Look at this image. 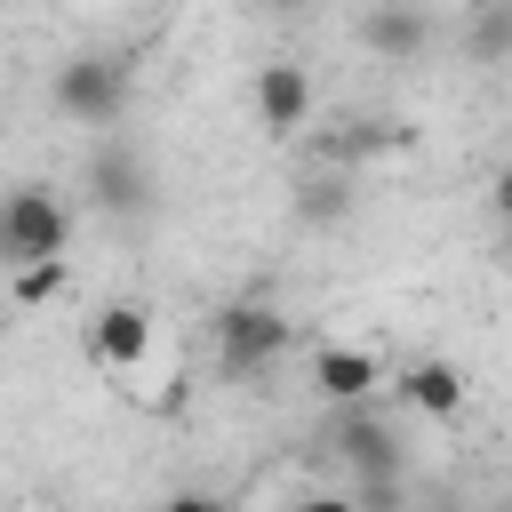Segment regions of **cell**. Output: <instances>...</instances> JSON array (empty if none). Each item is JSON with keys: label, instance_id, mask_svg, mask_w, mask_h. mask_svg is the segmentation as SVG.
Wrapping results in <instances>:
<instances>
[{"label": "cell", "instance_id": "5b68a950", "mask_svg": "<svg viewBox=\"0 0 512 512\" xmlns=\"http://www.w3.org/2000/svg\"><path fill=\"white\" fill-rule=\"evenodd\" d=\"M88 360H96L104 376H144V360H152V312H144V304H104V312H88Z\"/></svg>", "mask_w": 512, "mask_h": 512}, {"label": "cell", "instance_id": "9c48e42d", "mask_svg": "<svg viewBox=\"0 0 512 512\" xmlns=\"http://www.w3.org/2000/svg\"><path fill=\"white\" fill-rule=\"evenodd\" d=\"M88 200H96L104 216H144V208H152V168H144L128 144H104V152L88 160Z\"/></svg>", "mask_w": 512, "mask_h": 512}, {"label": "cell", "instance_id": "7c38bea8", "mask_svg": "<svg viewBox=\"0 0 512 512\" xmlns=\"http://www.w3.org/2000/svg\"><path fill=\"white\" fill-rule=\"evenodd\" d=\"M64 280H72L64 256H40V264H16V272H8V296H16V304H48V296H64Z\"/></svg>", "mask_w": 512, "mask_h": 512}, {"label": "cell", "instance_id": "52a82bcc", "mask_svg": "<svg viewBox=\"0 0 512 512\" xmlns=\"http://www.w3.org/2000/svg\"><path fill=\"white\" fill-rule=\"evenodd\" d=\"M248 104H256V128L288 144V136L312 120V72H304V64H288V56H272V64H256Z\"/></svg>", "mask_w": 512, "mask_h": 512}, {"label": "cell", "instance_id": "277c9868", "mask_svg": "<svg viewBox=\"0 0 512 512\" xmlns=\"http://www.w3.org/2000/svg\"><path fill=\"white\" fill-rule=\"evenodd\" d=\"M328 448H336L360 480H400V472H408V448H400V432L384 424V408H376V400L336 408V416H328Z\"/></svg>", "mask_w": 512, "mask_h": 512}, {"label": "cell", "instance_id": "3957f363", "mask_svg": "<svg viewBox=\"0 0 512 512\" xmlns=\"http://www.w3.org/2000/svg\"><path fill=\"white\" fill-rule=\"evenodd\" d=\"M64 240H72V208L48 184H16L0 200V264L8 272L16 264H40V256H64Z\"/></svg>", "mask_w": 512, "mask_h": 512}, {"label": "cell", "instance_id": "7a4b0ae2", "mask_svg": "<svg viewBox=\"0 0 512 512\" xmlns=\"http://www.w3.org/2000/svg\"><path fill=\"white\" fill-rule=\"evenodd\" d=\"M48 104L72 120V128H112L128 112V56H104V48H80L56 64L48 80Z\"/></svg>", "mask_w": 512, "mask_h": 512}, {"label": "cell", "instance_id": "5bb4252c", "mask_svg": "<svg viewBox=\"0 0 512 512\" xmlns=\"http://www.w3.org/2000/svg\"><path fill=\"white\" fill-rule=\"evenodd\" d=\"M160 512H232V504L208 496V488H176V496H160Z\"/></svg>", "mask_w": 512, "mask_h": 512}, {"label": "cell", "instance_id": "4fadbf2b", "mask_svg": "<svg viewBox=\"0 0 512 512\" xmlns=\"http://www.w3.org/2000/svg\"><path fill=\"white\" fill-rule=\"evenodd\" d=\"M296 208H304V216H312V224H336V216H344V184H336V176H328V184H320V176H312V184H304V200H296Z\"/></svg>", "mask_w": 512, "mask_h": 512}, {"label": "cell", "instance_id": "8fae6325", "mask_svg": "<svg viewBox=\"0 0 512 512\" xmlns=\"http://www.w3.org/2000/svg\"><path fill=\"white\" fill-rule=\"evenodd\" d=\"M464 56L472 64H512V0H480L464 16Z\"/></svg>", "mask_w": 512, "mask_h": 512}, {"label": "cell", "instance_id": "30bf717a", "mask_svg": "<svg viewBox=\"0 0 512 512\" xmlns=\"http://www.w3.org/2000/svg\"><path fill=\"white\" fill-rule=\"evenodd\" d=\"M392 400L416 408V416H432V424H448V416L464 408V376H456L448 360H408V368L392 376Z\"/></svg>", "mask_w": 512, "mask_h": 512}, {"label": "cell", "instance_id": "2e32d148", "mask_svg": "<svg viewBox=\"0 0 512 512\" xmlns=\"http://www.w3.org/2000/svg\"><path fill=\"white\" fill-rule=\"evenodd\" d=\"M296 512H360V496H304Z\"/></svg>", "mask_w": 512, "mask_h": 512}, {"label": "cell", "instance_id": "8992f818", "mask_svg": "<svg viewBox=\"0 0 512 512\" xmlns=\"http://www.w3.org/2000/svg\"><path fill=\"white\" fill-rule=\"evenodd\" d=\"M432 40H440V24H432L424 0H376V8L360 16V48H376L384 64H424Z\"/></svg>", "mask_w": 512, "mask_h": 512}, {"label": "cell", "instance_id": "e0dca14e", "mask_svg": "<svg viewBox=\"0 0 512 512\" xmlns=\"http://www.w3.org/2000/svg\"><path fill=\"white\" fill-rule=\"evenodd\" d=\"M264 8H280V16H296V8H312V0H264Z\"/></svg>", "mask_w": 512, "mask_h": 512}, {"label": "cell", "instance_id": "ba28073f", "mask_svg": "<svg viewBox=\"0 0 512 512\" xmlns=\"http://www.w3.org/2000/svg\"><path fill=\"white\" fill-rule=\"evenodd\" d=\"M312 392H320L328 408H360V400H384L392 376H384V360L360 352V344H320V352H312Z\"/></svg>", "mask_w": 512, "mask_h": 512}, {"label": "cell", "instance_id": "6da1fadb", "mask_svg": "<svg viewBox=\"0 0 512 512\" xmlns=\"http://www.w3.org/2000/svg\"><path fill=\"white\" fill-rule=\"evenodd\" d=\"M288 312L280 304H256V296H240V304H224L216 320H208V344H216V376H232V384H248V376H264L280 352H288Z\"/></svg>", "mask_w": 512, "mask_h": 512}, {"label": "cell", "instance_id": "9a60e30c", "mask_svg": "<svg viewBox=\"0 0 512 512\" xmlns=\"http://www.w3.org/2000/svg\"><path fill=\"white\" fill-rule=\"evenodd\" d=\"M496 224H504V256H512V168L496 176Z\"/></svg>", "mask_w": 512, "mask_h": 512}]
</instances>
